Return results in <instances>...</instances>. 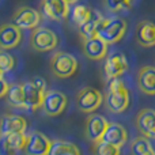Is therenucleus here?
<instances>
[{"instance_id": "f257e3e1", "label": "nucleus", "mask_w": 155, "mask_h": 155, "mask_svg": "<svg viewBox=\"0 0 155 155\" xmlns=\"http://www.w3.org/2000/svg\"><path fill=\"white\" fill-rule=\"evenodd\" d=\"M129 91L125 87L124 82L120 78H113L109 79L107 83V94H106V107L112 113H123L129 106Z\"/></svg>"}, {"instance_id": "f03ea898", "label": "nucleus", "mask_w": 155, "mask_h": 155, "mask_svg": "<svg viewBox=\"0 0 155 155\" xmlns=\"http://www.w3.org/2000/svg\"><path fill=\"white\" fill-rule=\"evenodd\" d=\"M23 95H25V105L26 109L30 110H37L42 105L44 95L48 90H46V82L44 78L35 76L31 80L23 83Z\"/></svg>"}, {"instance_id": "7ed1b4c3", "label": "nucleus", "mask_w": 155, "mask_h": 155, "mask_svg": "<svg viewBox=\"0 0 155 155\" xmlns=\"http://www.w3.org/2000/svg\"><path fill=\"white\" fill-rule=\"evenodd\" d=\"M127 31V22L123 18H105L102 22L101 27L98 30L97 37H99L102 41L109 45V44H116L125 35Z\"/></svg>"}, {"instance_id": "20e7f679", "label": "nucleus", "mask_w": 155, "mask_h": 155, "mask_svg": "<svg viewBox=\"0 0 155 155\" xmlns=\"http://www.w3.org/2000/svg\"><path fill=\"white\" fill-rule=\"evenodd\" d=\"M51 70L57 78H70L78 71V60L67 52H56L51 59Z\"/></svg>"}, {"instance_id": "39448f33", "label": "nucleus", "mask_w": 155, "mask_h": 155, "mask_svg": "<svg viewBox=\"0 0 155 155\" xmlns=\"http://www.w3.org/2000/svg\"><path fill=\"white\" fill-rule=\"evenodd\" d=\"M104 97H102L101 91L97 90L95 87H83L82 90H79L76 95V105L78 109L83 113H93L98 109L102 105Z\"/></svg>"}, {"instance_id": "423d86ee", "label": "nucleus", "mask_w": 155, "mask_h": 155, "mask_svg": "<svg viewBox=\"0 0 155 155\" xmlns=\"http://www.w3.org/2000/svg\"><path fill=\"white\" fill-rule=\"evenodd\" d=\"M30 44L38 52H48L56 49L59 44L56 33L48 27H35L30 37Z\"/></svg>"}, {"instance_id": "0eeeda50", "label": "nucleus", "mask_w": 155, "mask_h": 155, "mask_svg": "<svg viewBox=\"0 0 155 155\" xmlns=\"http://www.w3.org/2000/svg\"><path fill=\"white\" fill-rule=\"evenodd\" d=\"M67 104H68V99L64 93H61L59 90H48L45 93V95H44L41 107H42L44 112L48 116L56 117V116L61 114L64 112Z\"/></svg>"}, {"instance_id": "6e6552de", "label": "nucleus", "mask_w": 155, "mask_h": 155, "mask_svg": "<svg viewBox=\"0 0 155 155\" xmlns=\"http://www.w3.org/2000/svg\"><path fill=\"white\" fill-rule=\"evenodd\" d=\"M128 59L125 54L121 52H113V53L107 54L106 60L104 64V71L107 79H113V78H120L123 74L128 71Z\"/></svg>"}, {"instance_id": "1a4fd4ad", "label": "nucleus", "mask_w": 155, "mask_h": 155, "mask_svg": "<svg viewBox=\"0 0 155 155\" xmlns=\"http://www.w3.org/2000/svg\"><path fill=\"white\" fill-rule=\"evenodd\" d=\"M52 140L48 139L42 132L34 131L26 136L23 151L26 155H48Z\"/></svg>"}, {"instance_id": "9d476101", "label": "nucleus", "mask_w": 155, "mask_h": 155, "mask_svg": "<svg viewBox=\"0 0 155 155\" xmlns=\"http://www.w3.org/2000/svg\"><path fill=\"white\" fill-rule=\"evenodd\" d=\"M107 125H109V121H107L104 116H101V114L88 116L87 121H86V127H84L86 137H87L90 142H93L94 144L101 142Z\"/></svg>"}, {"instance_id": "9b49d317", "label": "nucleus", "mask_w": 155, "mask_h": 155, "mask_svg": "<svg viewBox=\"0 0 155 155\" xmlns=\"http://www.w3.org/2000/svg\"><path fill=\"white\" fill-rule=\"evenodd\" d=\"M41 22V14L31 7H21L12 18V25L18 29H35Z\"/></svg>"}, {"instance_id": "f8f14e48", "label": "nucleus", "mask_w": 155, "mask_h": 155, "mask_svg": "<svg viewBox=\"0 0 155 155\" xmlns=\"http://www.w3.org/2000/svg\"><path fill=\"white\" fill-rule=\"evenodd\" d=\"M41 10L51 21H64L70 14V4L65 0H42Z\"/></svg>"}, {"instance_id": "ddd939ff", "label": "nucleus", "mask_w": 155, "mask_h": 155, "mask_svg": "<svg viewBox=\"0 0 155 155\" xmlns=\"http://www.w3.org/2000/svg\"><path fill=\"white\" fill-rule=\"evenodd\" d=\"M136 128L147 139H155V110L142 109L136 116Z\"/></svg>"}, {"instance_id": "4468645a", "label": "nucleus", "mask_w": 155, "mask_h": 155, "mask_svg": "<svg viewBox=\"0 0 155 155\" xmlns=\"http://www.w3.org/2000/svg\"><path fill=\"white\" fill-rule=\"evenodd\" d=\"M25 143H26V135L25 134L2 135V139H0V154L15 155L16 153L23 150Z\"/></svg>"}, {"instance_id": "2eb2a0df", "label": "nucleus", "mask_w": 155, "mask_h": 155, "mask_svg": "<svg viewBox=\"0 0 155 155\" xmlns=\"http://www.w3.org/2000/svg\"><path fill=\"white\" fill-rule=\"evenodd\" d=\"M22 40L21 29L12 23H5L0 27V49H12L19 45Z\"/></svg>"}, {"instance_id": "dca6fc26", "label": "nucleus", "mask_w": 155, "mask_h": 155, "mask_svg": "<svg viewBox=\"0 0 155 155\" xmlns=\"http://www.w3.org/2000/svg\"><path fill=\"white\" fill-rule=\"evenodd\" d=\"M83 53L90 60H102L107 54V44L99 37L83 40Z\"/></svg>"}, {"instance_id": "f3484780", "label": "nucleus", "mask_w": 155, "mask_h": 155, "mask_svg": "<svg viewBox=\"0 0 155 155\" xmlns=\"http://www.w3.org/2000/svg\"><path fill=\"white\" fill-rule=\"evenodd\" d=\"M27 128V121L22 116L7 114L0 120V134L11 135V134H25Z\"/></svg>"}, {"instance_id": "a211bd4d", "label": "nucleus", "mask_w": 155, "mask_h": 155, "mask_svg": "<svg viewBox=\"0 0 155 155\" xmlns=\"http://www.w3.org/2000/svg\"><path fill=\"white\" fill-rule=\"evenodd\" d=\"M136 41L140 46H155V22L142 21L136 26Z\"/></svg>"}, {"instance_id": "6ab92c4d", "label": "nucleus", "mask_w": 155, "mask_h": 155, "mask_svg": "<svg viewBox=\"0 0 155 155\" xmlns=\"http://www.w3.org/2000/svg\"><path fill=\"white\" fill-rule=\"evenodd\" d=\"M127 139H128V132L121 124L109 123L104 137H102V142H106L109 144H113L116 147L121 148L127 143Z\"/></svg>"}, {"instance_id": "aec40b11", "label": "nucleus", "mask_w": 155, "mask_h": 155, "mask_svg": "<svg viewBox=\"0 0 155 155\" xmlns=\"http://www.w3.org/2000/svg\"><path fill=\"white\" fill-rule=\"evenodd\" d=\"M137 87L148 95H155V67L144 65L137 72Z\"/></svg>"}, {"instance_id": "412c9836", "label": "nucleus", "mask_w": 155, "mask_h": 155, "mask_svg": "<svg viewBox=\"0 0 155 155\" xmlns=\"http://www.w3.org/2000/svg\"><path fill=\"white\" fill-rule=\"evenodd\" d=\"M105 21L104 15H102L99 11H95L93 10L91 12V16L86 23H83L82 26L79 27V34L83 40H90V38H94L97 37L98 34V30L101 27L102 22Z\"/></svg>"}, {"instance_id": "4be33fe9", "label": "nucleus", "mask_w": 155, "mask_h": 155, "mask_svg": "<svg viewBox=\"0 0 155 155\" xmlns=\"http://www.w3.org/2000/svg\"><path fill=\"white\" fill-rule=\"evenodd\" d=\"M48 155H82L76 144L67 140H52Z\"/></svg>"}, {"instance_id": "5701e85b", "label": "nucleus", "mask_w": 155, "mask_h": 155, "mask_svg": "<svg viewBox=\"0 0 155 155\" xmlns=\"http://www.w3.org/2000/svg\"><path fill=\"white\" fill-rule=\"evenodd\" d=\"M7 102L14 107H22L26 109L25 105V95H23V87L22 84H11L5 94Z\"/></svg>"}, {"instance_id": "b1692460", "label": "nucleus", "mask_w": 155, "mask_h": 155, "mask_svg": "<svg viewBox=\"0 0 155 155\" xmlns=\"http://www.w3.org/2000/svg\"><path fill=\"white\" fill-rule=\"evenodd\" d=\"M91 12H93V10L88 8L87 5L75 4L72 7V10H71V19H72V22L78 27H80L83 23H86V22L90 19Z\"/></svg>"}, {"instance_id": "393cba45", "label": "nucleus", "mask_w": 155, "mask_h": 155, "mask_svg": "<svg viewBox=\"0 0 155 155\" xmlns=\"http://www.w3.org/2000/svg\"><path fill=\"white\" fill-rule=\"evenodd\" d=\"M153 150V146L150 143V139L144 136H137L131 143V154L132 155H143L147 151Z\"/></svg>"}, {"instance_id": "a878e982", "label": "nucleus", "mask_w": 155, "mask_h": 155, "mask_svg": "<svg viewBox=\"0 0 155 155\" xmlns=\"http://www.w3.org/2000/svg\"><path fill=\"white\" fill-rule=\"evenodd\" d=\"M120 147H116L106 142H98L94 147V155H120Z\"/></svg>"}, {"instance_id": "bb28decb", "label": "nucleus", "mask_w": 155, "mask_h": 155, "mask_svg": "<svg viewBox=\"0 0 155 155\" xmlns=\"http://www.w3.org/2000/svg\"><path fill=\"white\" fill-rule=\"evenodd\" d=\"M132 2L134 0H104L105 7L110 12H118V11L129 10L132 7Z\"/></svg>"}, {"instance_id": "cd10ccee", "label": "nucleus", "mask_w": 155, "mask_h": 155, "mask_svg": "<svg viewBox=\"0 0 155 155\" xmlns=\"http://www.w3.org/2000/svg\"><path fill=\"white\" fill-rule=\"evenodd\" d=\"M14 65H15V60H14V57L11 56L7 51L0 49V71H2L3 74L10 72V71L14 68Z\"/></svg>"}, {"instance_id": "c85d7f7f", "label": "nucleus", "mask_w": 155, "mask_h": 155, "mask_svg": "<svg viewBox=\"0 0 155 155\" xmlns=\"http://www.w3.org/2000/svg\"><path fill=\"white\" fill-rule=\"evenodd\" d=\"M8 87H10V86H8V83L5 82L4 79H0V98H2V97H5Z\"/></svg>"}, {"instance_id": "c756f323", "label": "nucleus", "mask_w": 155, "mask_h": 155, "mask_svg": "<svg viewBox=\"0 0 155 155\" xmlns=\"http://www.w3.org/2000/svg\"><path fill=\"white\" fill-rule=\"evenodd\" d=\"M143 155H155L154 148H153V150H150V151H147V153H146V154H143Z\"/></svg>"}, {"instance_id": "7c9ffc66", "label": "nucleus", "mask_w": 155, "mask_h": 155, "mask_svg": "<svg viewBox=\"0 0 155 155\" xmlns=\"http://www.w3.org/2000/svg\"><path fill=\"white\" fill-rule=\"evenodd\" d=\"M65 2H67L68 4H76L78 0H65Z\"/></svg>"}, {"instance_id": "2f4dec72", "label": "nucleus", "mask_w": 155, "mask_h": 155, "mask_svg": "<svg viewBox=\"0 0 155 155\" xmlns=\"http://www.w3.org/2000/svg\"><path fill=\"white\" fill-rule=\"evenodd\" d=\"M0 79H3V72L0 71Z\"/></svg>"}]
</instances>
